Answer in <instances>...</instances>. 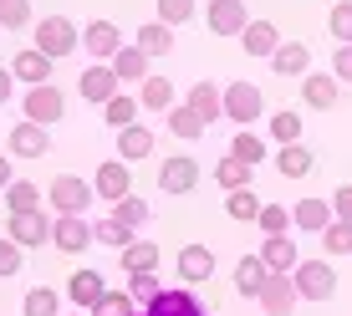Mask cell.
<instances>
[{
  "label": "cell",
  "instance_id": "d6986e66",
  "mask_svg": "<svg viewBox=\"0 0 352 316\" xmlns=\"http://www.w3.org/2000/svg\"><path fill=\"white\" fill-rule=\"evenodd\" d=\"M265 281H271V271H265L261 255H245V260L235 265V291H240V296H256V301H261Z\"/></svg>",
  "mask_w": 352,
  "mask_h": 316
},
{
  "label": "cell",
  "instance_id": "5b68a950",
  "mask_svg": "<svg viewBox=\"0 0 352 316\" xmlns=\"http://www.w3.org/2000/svg\"><path fill=\"white\" fill-rule=\"evenodd\" d=\"M118 87H123V82H118V71L107 67V62L87 67V71H82V82H77V92L87 97V102H97V107H107V102H113Z\"/></svg>",
  "mask_w": 352,
  "mask_h": 316
},
{
  "label": "cell",
  "instance_id": "9c48e42d",
  "mask_svg": "<svg viewBox=\"0 0 352 316\" xmlns=\"http://www.w3.org/2000/svg\"><path fill=\"white\" fill-rule=\"evenodd\" d=\"M245 26H250L245 0H210V31L214 36H240Z\"/></svg>",
  "mask_w": 352,
  "mask_h": 316
},
{
  "label": "cell",
  "instance_id": "f6af8a7d",
  "mask_svg": "<svg viewBox=\"0 0 352 316\" xmlns=\"http://www.w3.org/2000/svg\"><path fill=\"white\" fill-rule=\"evenodd\" d=\"M92 240H97V245H118V250H128V245H133L128 225H118V220H102V225L92 229Z\"/></svg>",
  "mask_w": 352,
  "mask_h": 316
},
{
  "label": "cell",
  "instance_id": "7c38bea8",
  "mask_svg": "<svg viewBox=\"0 0 352 316\" xmlns=\"http://www.w3.org/2000/svg\"><path fill=\"white\" fill-rule=\"evenodd\" d=\"M82 46L97 56V62H113L118 52H123V36H118V26L113 21H92L87 31H82Z\"/></svg>",
  "mask_w": 352,
  "mask_h": 316
},
{
  "label": "cell",
  "instance_id": "816d5d0a",
  "mask_svg": "<svg viewBox=\"0 0 352 316\" xmlns=\"http://www.w3.org/2000/svg\"><path fill=\"white\" fill-rule=\"evenodd\" d=\"M332 214H337V220H347V225H352V184H342V189L332 194Z\"/></svg>",
  "mask_w": 352,
  "mask_h": 316
},
{
  "label": "cell",
  "instance_id": "cb8c5ba5",
  "mask_svg": "<svg viewBox=\"0 0 352 316\" xmlns=\"http://www.w3.org/2000/svg\"><path fill=\"white\" fill-rule=\"evenodd\" d=\"M271 62H276V71H281V77H307V71H311V52H307L301 41H281Z\"/></svg>",
  "mask_w": 352,
  "mask_h": 316
},
{
  "label": "cell",
  "instance_id": "f1b7e54d",
  "mask_svg": "<svg viewBox=\"0 0 352 316\" xmlns=\"http://www.w3.org/2000/svg\"><path fill=\"white\" fill-rule=\"evenodd\" d=\"M138 52L143 56H168V52H174V26H164V21L143 26L138 31Z\"/></svg>",
  "mask_w": 352,
  "mask_h": 316
},
{
  "label": "cell",
  "instance_id": "74e56055",
  "mask_svg": "<svg viewBox=\"0 0 352 316\" xmlns=\"http://www.w3.org/2000/svg\"><path fill=\"white\" fill-rule=\"evenodd\" d=\"M113 220L128 225V229L148 225V199H133V194H128V199H118V204H113Z\"/></svg>",
  "mask_w": 352,
  "mask_h": 316
},
{
  "label": "cell",
  "instance_id": "db71d44e",
  "mask_svg": "<svg viewBox=\"0 0 352 316\" xmlns=\"http://www.w3.org/2000/svg\"><path fill=\"white\" fill-rule=\"evenodd\" d=\"M10 184H16V179H10V158L0 153V189H10Z\"/></svg>",
  "mask_w": 352,
  "mask_h": 316
},
{
  "label": "cell",
  "instance_id": "ffe728a7",
  "mask_svg": "<svg viewBox=\"0 0 352 316\" xmlns=\"http://www.w3.org/2000/svg\"><path fill=\"white\" fill-rule=\"evenodd\" d=\"M301 102L327 113V107H337V77H322V71H311V77H301Z\"/></svg>",
  "mask_w": 352,
  "mask_h": 316
},
{
  "label": "cell",
  "instance_id": "11a10c76",
  "mask_svg": "<svg viewBox=\"0 0 352 316\" xmlns=\"http://www.w3.org/2000/svg\"><path fill=\"white\" fill-rule=\"evenodd\" d=\"M133 316H148V311H133Z\"/></svg>",
  "mask_w": 352,
  "mask_h": 316
},
{
  "label": "cell",
  "instance_id": "7a4b0ae2",
  "mask_svg": "<svg viewBox=\"0 0 352 316\" xmlns=\"http://www.w3.org/2000/svg\"><path fill=\"white\" fill-rule=\"evenodd\" d=\"M225 117L240 123V128H250L256 117H265V97H261L256 82H230L225 87Z\"/></svg>",
  "mask_w": 352,
  "mask_h": 316
},
{
  "label": "cell",
  "instance_id": "ac0fdd59",
  "mask_svg": "<svg viewBox=\"0 0 352 316\" xmlns=\"http://www.w3.org/2000/svg\"><path fill=\"white\" fill-rule=\"evenodd\" d=\"M240 41H245L250 56H276V46H281V31H276V21H250V26L240 31Z\"/></svg>",
  "mask_w": 352,
  "mask_h": 316
},
{
  "label": "cell",
  "instance_id": "bcb514c9",
  "mask_svg": "<svg viewBox=\"0 0 352 316\" xmlns=\"http://www.w3.org/2000/svg\"><path fill=\"white\" fill-rule=\"evenodd\" d=\"M31 21V0H0V26L6 31H21Z\"/></svg>",
  "mask_w": 352,
  "mask_h": 316
},
{
  "label": "cell",
  "instance_id": "2e32d148",
  "mask_svg": "<svg viewBox=\"0 0 352 316\" xmlns=\"http://www.w3.org/2000/svg\"><path fill=\"white\" fill-rule=\"evenodd\" d=\"M261 306H265V316H291V306H296V281H291V275H271L265 291H261Z\"/></svg>",
  "mask_w": 352,
  "mask_h": 316
},
{
  "label": "cell",
  "instance_id": "1f68e13d",
  "mask_svg": "<svg viewBox=\"0 0 352 316\" xmlns=\"http://www.w3.org/2000/svg\"><path fill=\"white\" fill-rule=\"evenodd\" d=\"M204 128H210V123H204V117L194 113L189 102H184V107H174V113H168V133H174V138H189V143H194V138H199Z\"/></svg>",
  "mask_w": 352,
  "mask_h": 316
},
{
  "label": "cell",
  "instance_id": "4dcf8cb0",
  "mask_svg": "<svg viewBox=\"0 0 352 316\" xmlns=\"http://www.w3.org/2000/svg\"><path fill=\"white\" fill-rule=\"evenodd\" d=\"M148 153H153V133L148 128L133 123V128L118 133V158H148Z\"/></svg>",
  "mask_w": 352,
  "mask_h": 316
},
{
  "label": "cell",
  "instance_id": "4316f807",
  "mask_svg": "<svg viewBox=\"0 0 352 316\" xmlns=\"http://www.w3.org/2000/svg\"><path fill=\"white\" fill-rule=\"evenodd\" d=\"M291 225H296V229H317V235H322V229L332 225V204H322V199H301L296 210H291Z\"/></svg>",
  "mask_w": 352,
  "mask_h": 316
},
{
  "label": "cell",
  "instance_id": "c3c4849f",
  "mask_svg": "<svg viewBox=\"0 0 352 316\" xmlns=\"http://www.w3.org/2000/svg\"><path fill=\"white\" fill-rule=\"evenodd\" d=\"M21 260H26V255H21V245H16V240H0V275H16L21 271Z\"/></svg>",
  "mask_w": 352,
  "mask_h": 316
},
{
  "label": "cell",
  "instance_id": "ba28073f",
  "mask_svg": "<svg viewBox=\"0 0 352 316\" xmlns=\"http://www.w3.org/2000/svg\"><path fill=\"white\" fill-rule=\"evenodd\" d=\"M52 245L62 250V255H82L92 245V229L82 225V214H62V220L52 225Z\"/></svg>",
  "mask_w": 352,
  "mask_h": 316
},
{
  "label": "cell",
  "instance_id": "ab89813d",
  "mask_svg": "<svg viewBox=\"0 0 352 316\" xmlns=\"http://www.w3.org/2000/svg\"><path fill=\"white\" fill-rule=\"evenodd\" d=\"M271 138L281 143V148H286V143H301V117L291 113V107H281V113L271 117Z\"/></svg>",
  "mask_w": 352,
  "mask_h": 316
},
{
  "label": "cell",
  "instance_id": "60d3db41",
  "mask_svg": "<svg viewBox=\"0 0 352 316\" xmlns=\"http://www.w3.org/2000/svg\"><path fill=\"white\" fill-rule=\"evenodd\" d=\"M322 245H327V255H352V225L347 220H332L322 229Z\"/></svg>",
  "mask_w": 352,
  "mask_h": 316
},
{
  "label": "cell",
  "instance_id": "9a60e30c",
  "mask_svg": "<svg viewBox=\"0 0 352 316\" xmlns=\"http://www.w3.org/2000/svg\"><path fill=\"white\" fill-rule=\"evenodd\" d=\"M10 71H16L26 87H46V77H52V56L36 52V46H26V52H16V62H10Z\"/></svg>",
  "mask_w": 352,
  "mask_h": 316
},
{
  "label": "cell",
  "instance_id": "7dc6e473",
  "mask_svg": "<svg viewBox=\"0 0 352 316\" xmlns=\"http://www.w3.org/2000/svg\"><path fill=\"white\" fill-rule=\"evenodd\" d=\"M92 316H133V296H123V291H107V296L92 306Z\"/></svg>",
  "mask_w": 352,
  "mask_h": 316
},
{
  "label": "cell",
  "instance_id": "3957f363",
  "mask_svg": "<svg viewBox=\"0 0 352 316\" xmlns=\"http://www.w3.org/2000/svg\"><path fill=\"white\" fill-rule=\"evenodd\" d=\"M291 281H296V296H307V301H332L337 296V275H332L327 260H301L291 271Z\"/></svg>",
  "mask_w": 352,
  "mask_h": 316
},
{
  "label": "cell",
  "instance_id": "ee69618b",
  "mask_svg": "<svg viewBox=\"0 0 352 316\" xmlns=\"http://www.w3.org/2000/svg\"><path fill=\"white\" fill-rule=\"evenodd\" d=\"M159 21L164 26H189L194 21V0H159Z\"/></svg>",
  "mask_w": 352,
  "mask_h": 316
},
{
  "label": "cell",
  "instance_id": "f5cc1de1",
  "mask_svg": "<svg viewBox=\"0 0 352 316\" xmlns=\"http://www.w3.org/2000/svg\"><path fill=\"white\" fill-rule=\"evenodd\" d=\"M10 87H16V71H10V67H0V107L10 102Z\"/></svg>",
  "mask_w": 352,
  "mask_h": 316
},
{
  "label": "cell",
  "instance_id": "5bb4252c",
  "mask_svg": "<svg viewBox=\"0 0 352 316\" xmlns=\"http://www.w3.org/2000/svg\"><path fill=\"white\" fill-rule=\"evenodd\" d=\"M92 194H97V199H107V204L128 199V163H123V158H113V163H102V168H97Z\"/></svg>",
  "mask_w": 352,
  "mask_h": 316
},
{
  "label": "cell",
  "instance_id": "484cf974",
  "mask_svg": "<svg viewBox=\"0 0 352 316\" xmlns=\"http://www.w3.org/2000/svg\"><path fill=\"white\" fill-rule=\"evenodd\" d=\"M276 168H281L286 179H307L311 168H317V158H311V148H301V143H286V148L276 153Z\"/></svg>",
  "mask_w": 352,
  "mask_h": 316
},
{
  "label": "cell",
  "instance_id": "d590c367",
  "mask_svg": "<svg viewBox=\"0 0 352 316\" xmlns=\"http://www.w3.org/2000/svg\"><path fill=\"white\" fill-rule=\"evenodd\" d=\"M6 210H10V214H26V210H41V194H36V184H26V179H16V184L6 189Z\"/></svg>",
  "mask_w": 352,
  "mask_h": 316
},
{
  "label": "cell",
  "instance_id": "f907efd6",
  "mask_svg": "<svg viewBox=\"0 0 352 316\" xmlns=\"http://www.w3.org/2000/svg\"><path fill=\"white\" fill-rule=\"evenodd\" d=\"M332 77H337V82H352V46H337V56H332Z\"/></svg>",
  "mask_w": 352,
  "mask_h": 316
},
{
  "label": "cell",
  "instance_id": "e0dca14e",
  "mask_svg": "<svg viewBox=\"0 0 352 316\" xmlns=\"http://www.w3.org/2000/svg\"><path fill=\"white\" fill-rule=\"evenodd\" d=\"M210 275H214V255L210 250H204V245H184V250H179V281H210Z\"/></svg>",
  "mask_w": 352,
  "mask_h": 316
},
{
  "label": "cell",
  "instance_id": "30bf717a",
  "mask_svg": "<svg viewBox=\"0 0 352 316\" xmlns=\"http://www.w3.org/2000/svg\"><path fill=\"white\" fill-rule=\"evenodd\" d=\"M261 260H265V271L271 275H291L301 265V255H296V240H286V235H265V245H261Z\"/></svg>",
  "mask_w": 352,
  "mask_h": 316
},
{
  "label": "cell",
  "instance_id": "d4e9b609",
  "mask_svg": "<svg viewBox=\"0 0 352 316\" xmlns=\"http://www.w3.org/2000/svg\"><path fill=\"white\" fill-rule=\"evenodd\" d=\"M123 271L128 275H153L159 271V245H153V240H133L123 250Z\"/></svg>",
  "mask_w": 352,
  "mask_h": 316
},
{
  "label": "cell",
  "instance_id": "b9f144b4",
  "mask_svg": "<svg viewBox=\"0 0 352 316\" xmlns=\"http://www.w3.org/2000/svg\"><path fill=\"white\" fill-rule=\"evenodd\" d=\"M327 26H332V36L342 46H352V0H337V5L327 10Z\"/></svg>",
  "mask_w": 352,
  "mask_h": 316
},
{
  "label": "cell",
  "instance_id": "681fc988",
  "mask_svg": "<svg viewBox=\"0 0 352 316\" xmlns=\"http://www.w3.org/2000/svg\"><path fill=\"white\" fill-rule=\"evenodd\" d=\"M159 291H164V286H159V281H153V275H133V286H128V296H133V301H143V306H148V301H153V296H159Z\"/></svg>",
  "mask_w": 352,
  "mask_h": 316
},
{
  "label": "cell",
  "instance_id": "f546056e",
  "mask_svg": "<svg viewBox=\"0 0 352 316\" xmlns=\"http://www.w3.org/2000/svg\"><path fill=\"white\" fill-rule=\"evenodd\" d=\"M107 67L118 71V82H143V77H148V56H143L138 46H123V52H118Z\"/></svg>",
  "mask_w": 352,
  "mask_h": 316
},
{
  "label": "cell",
  "instance_id": "7bdbcfd3",
  "mask_svg": "<svg viewBox=\"0 0 352 316\" xmlns=\"http://www.w3.org/2000/svg\"><path fill=\"white\" fill-rule=\"evenodd\" d=\"M256 225L265 229V235H286V229H291V210H281V204H261Z\"/></svg>",
  "mask_w": 352,
  "mask_h": 316
},
{
  "label": "cell",
  "instance_id": "8fae6325",
  "mask_svg": "<svg viewBox=\"0 0 352 316\" xmlns=\"http://www.w3.org/2000/svg\"><path fill=\"white\" fill-rule=\"evenodd\" d=\"M194 184H199V163H194V158H164V168H159L164 194H189Z\"/></svg>",
  "mask_w": 352,
  "mask_h": 316
},
{
  "label": "cell",
  "instance_id": "4fadbf2b",
  "mask_svg": "<svg viewBox=\"0 0 352 316\" xmlns=\"http://www.w3.org/2000/svg\"><path fill=\"white\" fill-rule=\"evenodd\" d=\"M52 138H46L41 123H16L10 128V158H46Z\"/></svg>",
  "mask_w": 352,
  "mask_h": 316
},
{
  "label": "cell",
  "instance_id": "83f0119b",
  "mask_svg": "<svg viewBox=\"0 0 352 316\" xmlns=\"http://www.w3.org/2000/svg\"><path fill=\"white\" fill-rule=\"evenodd\" d=\"M138 107H148V113H164V107H174V82H168V77H143Z\"/></svg>",
  "mask_w": 352,
  "mask_h": 316
},
{
  "label": "cell",
  "instance_id": "d6a6232c",
  "mask_svg": "<svg viewBox=\"0 0 352 316\" xmlns=\"http://www.w3.org/2000/svg\"><path fill=\"white\" fill-rule=\"evenodd\" d=\"M225 210H230V220H240V225H256V214H261V194H250V189H230Z\"/></svg>",
  "mask_w": 352,
  "mask_h": 316
},
{
  "label": "cell",
  "instance_id": "603a6c76",
  "mask_svg": "<svg viewBox=\"0 0 352 316\" xmlns=\"http://www.w3.org/2000/svg\"><path fill=\"white\" fill-rule=\"evenodd\" d=\"M189 107L204 117V123H214V117H225V92L214 87V82H194L189 87Z\"/></svg>",
  "mask_w": 352,
  "mask_h": 316
},
{
  "label": "cell",
  "instance_id": "8d00e7d4",
  "mask_svg": "<svg viewBox=\"0 0 352 316\" xmlns=\"http://www.w3.org/2000/svg\"><path fill=\"white\" fill-rule=\"evenodd\" d=\"M62 311V296L52 286H31L26 291V316H56Z\"/></svg>",
  "mask_w": 352,
  "mask_h": 316
},
{
  "label": "cell",
  "instance_id": "277c9868",
  "mask_svg": "<svg viewBox=\"0 0 352 316\" xmlns=\"http://www.w3.org/2000/svg\"><path fill=\"white\" fill-rule=\"evenodd\" d=\"M56 117H67V97L46 82V87H26V123H56Z\"/></svg>",
  "mask_w": 352,
  "mask_h": 316
},
{
  "label": "cell",
  "instance_id": "7402d4cb",
  "mask_svg": "<svg viewBox=\"0 0 352 316\" xmlns=\"http://www.w3.org/2000/svg\"><path fill=\"white\" fill-rule=\"evenodd\" d=\"M148 316H204L199 301L189 296V291H159V296L148 301Z\"/></svg>",
  "mask_w": 352,
  "mask_h": 316
},
{
  "label": "cell",
  "instance_id": "44dd1931",
  "mask_svg": "<svg viewBox=\"0 0 352 316\" xmlns=\"http://www.w3.org/2000/svg\"><path fill=\"white\" fill-rule=\"evenodd\" d=\"M67 296L77 301L82 311H92L97 301L107 296V286H102V275H97V271H77V275H72V281H67Z\"/></svg>",
  "mask_w": 352,
  "mask_h": 316
},
{
  "label": "cell",
  "instance_id": "52a82bcc",
  "mask_svg": "<svg viewBox=\"0 0 352 316\" xmlns=\"http://www.w3.org/2000/svg\"><path fill=\"white\" fill-rule=\"evenodd\" d=\"M10 240H16L21 250H31V245H46V240H52V220H46L41 210L10 214Z\"/></svg>",
  "mask_w": 352,
  "mask_h": 316
},
{
  "label": "cell",
  "instance_id": "f35d334b",
  "mask_svg": "<svg viewBox=\"0 0 352 316\" xmlns=\"http://www.w3.org/2000/svg\"><path fill=\"white\" fill-rule=\"evenodd\" d=\"M214 179H220V184H225V194L230 189H245V179H250V163H240V158H220V163H214Z\"/></svg>",
  "mask_w": 352,
  "mask_h": 316
},
{
  "label": "cell",
  "instance_id": "e575fe53",
  "mask_svg": "<svg viewBox=\"0 0 352 316\" xmlns=\"http://www.w3.org/2000/svg\"><path fill=\"white\" fill-rule=\"evenodd\" d=\"M265 153L271 148H265V138H256V133H235V143H230V158H240V163H250V168H256Z\"/></svg>",
  "mask_w": 352,
  "mask_h": 316
},
{
  "label": "cell",
  "instance_id": "6da1fadb",
  "mask_svg": "<svg viewBox=\"0 0 352 316\" xmlns=\"http://www.w3.org/2000/svg\"><path fill=\"white\" fill-rule=\"evenodd\" d=\"M82 46V31L72 26L67 16H46V21H36V52H46L56 62V56H72Z\"/></svg>",
  "mask_w": 352,
  "mask_h": 316
},
{
  "label": "cell",
  "instance_id": "8992f818",
  "mask_svg": "<svg viewBox=\"0 0 352 316\" xmlns=\"http://www.w3.org/2000/svg\"><path fill=\"white\" fill-rule=\"evenodd\" d=\"M92 199H97L92 184H87V179H77V174H62V179L52 184V204H56L62 214H82Z\"/></svg>",
  "mask_w": 352,
  "mask_h": 316
},
{
  "label": "cell",
  "instance_id": "9f6ffc18",
  "mask_svg": "<svg viewBox=\"0 0 352 316\" xmlns=\"http://www.w3.org/2000/svg\"><path fill=\"white\" fill-rule=\"evenodd\" d=\"M77 316H92V311H77Z\"/></svg>",
  "mask_w": 352,
  "mask_h": 316
},
{
  "label": "cell",
  "instance_id": "836d02e7",
  "mask_svg": "<svg viewBox=\"0 0 352 316\" xmlns=\"http://www.w3.org/2000/svg\"><path fill=\"white\" fill-rule=\"evenodd\" d=\"M133 117H138V97H123V92H118L113 102L102 107V123H107V128H118V133L133 128Z\"/></svg>",
  "mask_w": 352,
  "mask_h": 316
}]
</instances>
